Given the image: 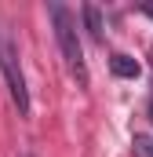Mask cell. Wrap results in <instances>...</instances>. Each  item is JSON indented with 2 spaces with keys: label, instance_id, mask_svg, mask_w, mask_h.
<instances>
[{
  "label": "cell",
  "instance_id": "52a82bcc",
  "mask_svg": "<svg viewBox=\"0 0 153 157\" xmlns=\"http://www.w3.org/2000/svg\"><path fill=\"white\" fill-rule=\"evenodd\" d=\"M150 117H153V110H150Z\"/></svg>",
  "mask_w": 153,
  "mask_h": 157
},
{
  "label": "cell",
  "instance_id": "277c9868",
  "mask_svg": "<svg viewBox=\"0 0 153 157\" xmlns=\"http://www.w3.org/2000/svg\"><path fill=\"white\" fill-rule=\"evenodd\" d=\"M84 22H88V33H91V37L102 40V18H99V7H95V4L84 7Z\"/></svg>",
  "mask_w": 153,
  "mask_h": 157
},
{
  "label": "cell",
  "instance_id": "8992f818",
  "mask_svg": "<svg viewBox=\"0 0 153 157\" xmlns=\"http://www.w3.org/2000/svg\"><path fill=\"white\" fill-rule=\"evenodd\" d=\"M142 11H146V15H150V18H153V7H142Z\"/></svg>",
  "mask_w": 153,
  "mask_h": 157
},
{
  "label": "cell",
  "instance_id": "6da1fadb",
  "mask_svg": "<svg viewBox=\"0 0 153 157\" xmlns=\"http://www.w3.org/2000/svg\"><path fill=\"white\" fill-rule=\"evenodd\" d=\"M51 22H55V40L58 51L66 59V70L76 77V84H88V66H84V51H80V37H76V22L62 4H51Z\"/></svg>",
  "mask_w": 153,
  "mask_h": 157
},
{
  "label": "cell",
  "instance_id": "5b68a950",
  "mask_svg": "<svg viewBox=\"0 0 153 157\" xmlns=\"http://www.w3.org/2000/svg\"><path fill=\"white\" fill-rule=\"evenodd\" d=\"M135 146H139V154H142V157H153V139L142 135V139H135Z\"/></svg>",
  "mask_w": 153,
  "mask_h": 157
},
{
  "label": "cell",
  "instance_id": "3957f363",
  "mask_svg": "<svg viewBox=\"0 0 153 157\" xmlns=\"http://www.w3.org/2000/svg\"><path fill=\"white\" fill-rule=\"evenodd\" d=\"M110 70H113L117 77H124V80H135L142 73V66H139L131 55H113V59H110Z\"/></svg>",
  "mask_w": 153,
  "mask_h": 157
},
{
  "label": "cell",
  "instance_id": "7a4b0ae2",
  "mask_svg": "<svg viewBox=\"0 0 153 157\" xmlns=\"http://www.w3.org/2000/svg\"><path fill=\"white\" fill-rule=\"evenodd\" d=\"M0 70H4L7 91H11L18 113L26 117L29 113V88H26V73H22V62H18V48H15L11 37H0Z\"/></svg>",
  "mask_w": 153,
  "mask_h": 157
}]
</instances>
